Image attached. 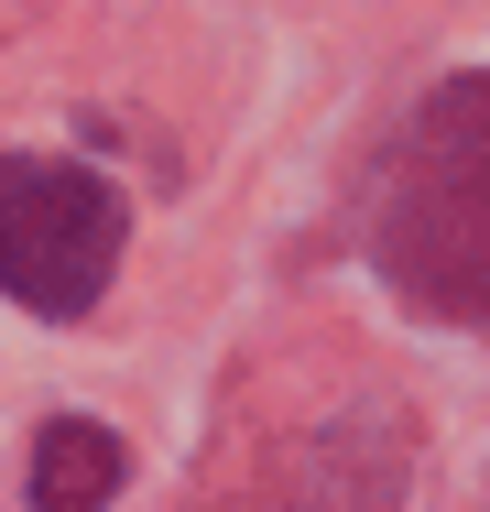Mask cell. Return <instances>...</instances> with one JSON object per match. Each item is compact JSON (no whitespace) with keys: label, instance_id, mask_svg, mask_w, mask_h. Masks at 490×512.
Returning <instances> with one entry per match:
<instances>
[{"label":"cell","instance_id":"cell-1","mask_svg":"<svg viewBox=\"0 0 490 512\" xmlns=\"http://www.w3.org/2000/svg\"><path fill=\"white\" fill-rule=\"evenodd\" d=\"M371 262L425 316L490 327V77H458L392 131L371 186Z\"/></svg>","mask_w":490,"mask_h":512},{"label":"cell","instance_id":"cell-2","mask_svg":"<svg viewBox=\"0 0 490 512\" xmlns=\"http://www.w3.org/2000/svg\"><path fill=\"white\" fill-rule=\"evenodd\" d=\"M120 262V197L88 164L0 153V295L33 316H88Z\"/></svg>","mask_w":490,"mask_h":512},{"label":"cell","instance_id":"cell-3","mask_svg":"<svg viewBox=\"0 0 490 512\" xmlns=\"http://www.w3.org/2000/svg\"><path fill=\"white\" fill-rule=\"evenodd\" d=\"M120 491V436L109 425H44L33 436V502L66 512V502H109Z\"/></svg>","mask_w":490,"mask_h":512}]
</instances>
